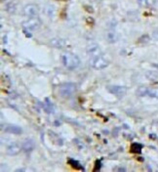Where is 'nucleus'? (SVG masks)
Returning a JSON list of instances; mask_svg holds the SVG:
<instances>
[{
    "label": "nucleus",
    "instance_id": "22",
    "mask_svg": "<svg viewBox=\"0 0 158 172\" xmlns=\"http://www.w3.org/2000/svg\"><path fill=\"white\" fill-rule=\"evenodd\" d=\"M74 144L77 146V148L79 149V150H82V149L84 148V145H83V143H81V141H79L78 139H74Z\"/></svg>",
    "mask_w": 158,
    "mask_h": 172
},
{
    "label": "nucleus",
    "instance_id": "23",
    "mask_svg": "<svg viewBox=\"0 0 158 172\" xmlns=\"http://www.w3.org/2000/svg\"><path fill=\"white\" fill-rule=\"evenodd\" d=\"M138 2L141 6H146L148 4V0H138Z\"/></svg>",
    "mask_w": 158,
    "mask_h": 172
},
{
    "label": "nucleus",
    "instance_id": "19",
    "mask_svg": "<svg viewBox=\"0 0 158 172\" xmlns=\"http://www.w3.org/2000/svg\"><path fill=\"white\" fill-rule=\"evenodd\" d=\"M68 163L70 164V165L72 166V167H74V168H76V169H84L82 166L80 165V163H79V162H77L76 160H74L72 159H68Z\"/></svg>",
    "mask_w": 158,
    "mask_h": 172
},
{
    "label": "nucleus",
    "instance_id": "17",
    "mask_svg": "<svg viewBox=\"0 0 158 172\" xmlns=\"http://www.w3.org/2000/svg\"><path fill=\"white\" fill-rule=\"evenodd\" d=\"M141 149H143V145H141L139 143H134L131 146V151L133 153H141Z\"/></svg>",
    "mask_w": 158,
    "mask_h": 172
},
{
    "label": "nucleus",
    "instance_id": "21",
    "mask_svg": "<svg viewBox=\"0 0 158 172\" xmlns=\"http://www.w3.org/2000/svg\"><path fill=\"white\" fill-rule=\"evenodd\" d=\"M139 42L140 43H148L149 42V36H148L147 34H145V35H143L140 39H139Z\"/></svg>",
    "mask_w": 158,
    "mask_h": 172
},
{
    "label": "nucleus",
    "instance_id": "16",
    "mask_svg": "<svg viewBox=\"0 0 158 172\" xmlns=\"http://www.w3.org/2000/svg\"><path fill=\"white\" fill-rule=\"evenodd\" d=\"M16 9H17V5H16L15 2H10L6 5V11H8L9 13L13 14L16 12Z\"/></svg>",
    "mask_w": 158,
    "mask_h": 172
},
{
    "label": "nucleus",
    "instance_id": "2",
    "mask_svg": "<svg viewBox=\"0 0 158 172\" xmlns=\"http://www.w3.org/2000/svg\"><path fill=\"white\" fill-rule=\"evenodd\" d=\"M76 84L72 82H67L64 83L59 87V95L62 98H69V97L73 96L74 93L76 92Z\"/></svg>",
    "mask_w": 158,
    "mask_h": 172
},
{
    "label": "nucleus",
    "instance_id": "8",
    "mask_svg": "<svg viewBox=\"0 0 158 172\" xmlns=\"http://www.w3.org/2000/svg\"><path fill=\"white\" fill-rule=\"evenodd\" d=\"M35 148V143L32 139H25L22 144V149L25 153H31Z\"/></svg>",
    "mask_w": 158,
    "mask_h": 172
},
{
    "label": "nucleus",
    "instance_id": "1",
    "mask_svg": "<svg viewBox=\"0 0 158 172\" xmlns=\"http://www.w3.org/2000/svg\"><path fill=\"white\" fill-rule=\"evenodd\" d=\"M62 61L64 66L67 69H70V71L77 69L79 65H80V59L78 58V56L70 52L64 53L62 55Z\"/></svg>",
    "mask_w": 158,
    "mask_h": 172
},
{
    "label": "nucleus",
    "instance_id": "5",
    "mask_svg": "<svg viewBox=\"0 0 158 172\" xmlns=\"http://www.w3.org/2000/svg\"><path fill=\"white\" fill-rule=\"evenodd\" d=\"M106 89L108 90V92H110L111 94L115 95L118 98H122V97L125 96L127 92V89L124 87V86H120V85H108L106 87Z\"/></svg>",
    "mask_w": 158,
    "mask_h": 172
},
{
    "label": "nucleus",
    "instance_id": "18",
    "mask_svg": "<svg viewBox=\"0 0 158 172\" xmlns=\"http://www.w3.org/2000/svg\"><path fill=\"white\" fill-rule=\"evenodd\" d=\"M146 77L151 81H156L158 80V73H154V71H148V73H146Z\"/></svg>",
    "mask_w": 158,
    "mask_h": 172
},
{
    "label": "nucleus",
    "instance_id": "14",
    "mask_svg": "<svg viewBox=\"0 0 158 172\" xmlns=\"http://www.w3.org/2000/svg\"><path fill=\"white\" fill-rule=\"evenodd\" d=\"M148 91H149V88L146 87V86H141L137 89L136 94L139 97H145L148 95Z\"/></svg>",
    "mask_w": 158,
    "mask_h": 172
},
{
    "label": "nucleus",
    "instance_id": "10",
    "mask_svg": "<svg viewBox=\"0 0 158 172\" xmlns=\"http://www.w3.org/2000/svg\"><path fill=\"white\" fill-rule=\"evenodd\" d=\"M6 133H10V134H15V135H20L23 132V129L21 128L18 125H6L5 128L3 129Z\"/></svg>",
    "mask_w": 158,
    "mask_h": 172
},
{
    "label": "nucleus",
    "instance_id": "3",
    "mask_svg": "<svg viewBox=\"0 0 158 172\" xmlns=\"http://www.w3.org/2000/svg\"><path fill=\"white\" fill-rule=\"evenodd\" d=\"M89 64L92 68L96 69H103L108 67V62L104 59L103 55H98V56H91V57H90Z\"/></svg>",
    "mask_w": 158,
    "mask_h": 172
},
{
    "label": "nucleus",
    "instance_id": "7",
    "mask_svg": "<svg viewBox=\"0 0 158 172\" xmlns=\"http://www.w3.org/2000/svg\"><path fill=\"white\" fill-rule=\"evenodd\" d=\"M39 9L35 4H27L24 8V15L29 18H33L38 15Z\"/></svg>",
    "mask_w": 158,
    "mask_h": 172
},
{
    "label": "nucleus",
    "instance_id": "11",
    "mask_svg": "<svg viewBox=\"0 0 158 172\" xmlns=\"http://www.w3.org/2000/svg\"><path fill=\"white\" fill-rule=\"evenodd\" d=\"M106 40H108L110 43H114L118 40L119 35H118V33L115 31H110L106 32Z\"/></svg>",
    "mask_w": 158,
    "mask_h": 172
},
{
    "label": "nucleus",
    "instance_id": "6",
    "mask_svg": "<svg viewBox=\"0 0 158 172\" xmlns=\"http://www.w3.org/2000/svg\"><path fill=\"white\" fill-rule=\"evenodd\" d=\"M86 50H87L88 55L91 57V56H98V55H103L101 51V48H100L99 44L94 42V41H91L87 44V47H86Z\"/></svg>",
    "mask_w": 158,
    "mask_h": 172
},
{
    "label": "nucleus",
    "instance_id": "20",
    "mask_svg": "<svg viewBox=\"0 0 158 172\" xmlns=\"http://www.w3.org/2000/svg\"><path fill=\"white\" fill-rule=\"evenodd\" d=\"M147 96L151 97V98H157L158 99V88H153V89H149Z\"/></svg>",
    "mask_w": 158,
    "mask_h": 172
},
{
    "label": "nucleus",
    "instance_id": "13",
    "mask_svg": "<svg viewBox=\"0 0 158 172\" xmlns=\"http://www.w3.org/2000/svg\"><path fill=\"white\" fill-rule=\"evenodd\" d=\"M43 108H44V110H45L46 113H54V105H53V103L50 101V99L49 98H46L45 100H44Z\"/></svg>",
    "mask_w": 158,
    "mask_h": 172
},
{
    "label": "nucleus",
    "instance_id": "9",
    "mask_svg": "<svg viewBox=\"0 0 158 172\" xmlns=\"http://www.w3.org/2000/svg\"><path fill=\"white\" fill-rule=\"evenodd\" d=\"M50 45L56 48V49H62V48L64 47L66 42H64V39L60 38V37H54L50 40Z\"/></svg>",
    "mask_w": 158,
    "mask_h": 172
},
{
    "label": "nucleus",
    "instance_id": "24",
    "mask_svg": "<svg viewBox=\"0 0 158 172\" xmlns=\"http://www.w3.org/2000/svg\"><path fill=\"white\" fill-rule=\"evenodd\" d=\"M152 37L154 39H156V40H158V29H154L152 32Z\"/></svg>",
    "mask_w": 158,
    "mask_h": 172
},
{
    "label": "nucleus",
    "instance_id": "4",
    "mask_svg": "<svg viewBox=\"0 0 158 172\" xmlns=\"http://www.w3.org/2000/svg\"><path fill=\"white\" fill-rule=\"evenodd\" d=\"M23 27H24L25 31H37V29H39V27H41V21L37 17L29 18V20L23 22Z\"/></svg>",
    "mask_w": 158,
    "mask_h": 172
},
{
    "label": "nucleus",
    "instance_id": "12",
    "mask_svg": "<svg viewBox=\"0 0 158 172\" xmlns=\"http://www.w3.org/2000/svg\"><path fill=\"white\" fill-rule=\"evenodd\" d=\"M21 151V147L16 143H13L7 148V154L10 155H18Z\"/></svg>",
    "mask_w": 158,
    "mask_h": 172
},
{
    "label": "nucleus",
    "instance_id": "15",
    "mask_svg": "<svg viewBox=\"0 0 158 172\" xmlns=\"http://www.w3.org/2000/svg\"><path fill=\"white\" fill-rule=\"evenodd\" d=\"M45 13L49 18H52L55 14V7L52 5H48L45 8Z\"/></svg>",
    "mask_w": 158,
    "mask_h": 172
}]
</instances>
